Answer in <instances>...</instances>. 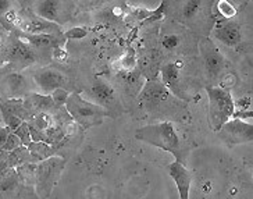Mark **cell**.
I'll use <instances>...</instances> for the list:
<instances>
[{"label": "cell", "instance_id": "cell-1", "mask_svg": "<svg viewBox=\"0 0 253 199\" xmlns=\"http://www.w3.org/2000/svg\"><path fill=\"white\" fill-rule=\"evenodd\" d=\"M216 0H164V17L201 37H209L217 21Z\"/></svg>", "mask_w": 253, "mask_h": 199}, {"label": "cell", "instance_id": "cell-6", "mask_svg": "<svg viewBox=\"0 0 253 199\" xmlns=\"http://www.w3.org/2000/svg\"><path fill=\"white\" fill-rule=\"evenodd\" d=\"M67 164V159L60 155L50 156L43 162L37 163L35 170V192L39 199H47L59 184L61 173Z\"/></svg>", "mask_w": 253, "mask_h": 199}, {"label": "cell", "instance_id": "cell-16", "mask_svg": "<svg viewBox=\"0 0 253 199\" xmlns=\"http://www.w3.org/2000/svg\"><path fill=\"white\" fill-rule=\"evenodd\" d=\"M210 34H213L218 42L230 48H235L242 42V32L239 25L231 20H217Z\"/></svg>", "mask_w": 253, "mask_h": 199}, {"label": "cell", "instance_id": "cell-23", "mask_svg": "<svg viewBox=\"0 0 253 199\" xmlns=\"http://www.w3.org/2000/svg\"><path fill=\"white\" fill-rule=\"evenodd\" d=\"M7 159L10 169H17V167L21 166V164L32 163L28 147H25V145H21V147L15 148L14 150L7 152Z\"/></svg>", "mask_w": 253, "mask_h": 199}, {"label": "cell", "instance_id": "cell-10", "mask_svg": "<svg viewBox=\"0 0 253 199\" xmlns=\"http://www.w3.org/2000/svg\"><path fill=\"white\" fill-rule=\"evenodd\" d=\"M160 81L175 98L182 102H189L191 95L188 94L185 80L181 74V67L175 61H167L160 67Z\"/></svg>", "mask_w": 253, "mask_h": 199}, {"label": "cell", "instance_id": "cell-14", "mask_svg": "<svg viewBox=\"0 0 253 199\" xmlns=\"http://www.w3.org/2000/svg\"><path fill=\"white\" fill-rule=\"evenodd\" d=\"M4 57L7 63H11L17 67H28L37 61V53L31 45L25 44L17 37L11 42H7L4 49Z\"/></svg>", "mask_w": 253, "mask_h": 199}, {"label": "cell", "instance_id": "cell-35", "mask_svg": "<svg viewBox=\"0 0 253 199\" xmlns=\"http://www.w3.org/2000/svg\"><path fill=\"white\" fill-rule=\"evenodd\" d=\"M10 169V166H8V159H7V152H0V176L4 173V171H7Z\"/></svg>", "mask_w": 253, "mask_h": 199}, {"label": "cell", "instance_id": "cell-30", "mask_svg": "<svg viewBox=\"0 0 253 199\" xmlns=\"http://www.w3.org/2000/svg\"><path fill=\"white\" fill-rule=\"evenodd\" d=\"M88 35V31L86 28H84V27H74V28H70L64 32V38H66V41L70 39V41H73V39H82V38H85Z\"/></svg>", "mask_w": 253, "mask_h": 199}, {"label": "cell", "instance_id": "cell-29", "mask_svg": "<svg viewBox=\"0 0 253 199\" xmlns=\"http://www.w3.org/2000/svg\"><path fill=\"white\" fill-rule=\"evenodd\" d=\"M50 95H52L53 102L56 104V107L60 109V107H64L66 106V102H67L68 96H70V92H68L67 89L59 88L56 89V91H53Z\"/></svg>", "mask_w": 253, "mask_h": 199}, {"label": "cell", "instance_id": "cell-11", "mask_svg": "<svg viewBox=\"0 0 253 199\" xmlns=\"http://www.w3.org/2000/svg\"><path fill=\"white\" fill-rule=\"evenodd\" d=\"M31 7L34 14L57 25L67 22L71 13L67 0H35Z\"/></svg>", "mask_w": 253, "mask_h": 199}, {"label": "cell", "instance_id": "cell-39", "mask_svg": "<svg viewBox=\"0 0 253 199\" xmlns=\"http://www.w3.org/2000/svg\"><path fill=\"white\" fill-rule=\"evenodd\" d=\"M18 1H20L21 6H28V4H32L35 0H18Z\"/></svg>", "mask_w": 253, "mask_h": 199}, {"label": "cell", "instance_id": "cell-25", "mask_svg": "<svg viewBox=\"0 0 253 199\" xmlns=\"http://www.w3.org/2000/svg\"><path fill=\"white\" fill-rule=\"evenodd\" d=\"M17 174L24 184L34 185L35 184V170H37V163H25L17 167Z\"/></svg>", "mask_w": 253, "mask_h": 199}, {"label": "cell", "instance_id": "cell-4", "mask_svg": "<svg viewBox=\"0 0 253 199\" xmlns=\"http://www.w3.org/2000/svg\"><path fill=\"white\" fill-rule=\"evenodd\" d=\"M138 102L142 107L149 113H164L166 109L171 110L174 107H179L178 98L172 95L169 89L164 87L162 81L156 78L153 80H145L141 91L138 94Z\"/></svg>", "mask_w": 253, "mask_h": 199}, {"label": "cell", "instance_id": "cell-5", "mask_svg": "<svg viewBox=\"0 0 253 199\" xmlns=\"http://www.w3.org/2000/svg\"><path fill=\"white\" fill-rule=\"evenodd\" d=\"M209 98V123L210 128L217 133L221 127L232 117L235 111L234 98L230 89L208 85L206 87Z\"/></svg>", "mask_w": 253, "mask_h": 199}, {"label": "cell", "instance_id": "cell-2", "mask_svg": "<svg viewBox=\"0 0 253 199\" xmlns=\"http://www.w3.org/2000/svg\"><path fill=\"white\" fill-rule=\"evenodd\" d=\"M135 138L171 153L175 157V160L184 163L182 145H181L177 130L171 121L166 120L156 124L141 127L135 131Z\"/></svg>", "mask_w": 253, "mask_h": 199}, {"label": "cell", "instance_id": "cell-31", "mask_svg": "<svg viewBox=\"0 0 253 199\" xmlns=\"http://www.w3.org/2000/svg\"><path fill=\"white\" fill-rule=\"evenodd\" d=\"M23 144H21V141H20V138L15 135L13 131L8 134L7 140H6V144H4V147H3V152H11V150H14L15 148L21 147Z\"/></svg>", "mask_w": 253, "mask_h": 199}, {"label": "cell", "instance_id": "cell-32", "mask_svg": "<svg viewBox=\"0 0 253 199\" xmlns=\"http://www.w3.org/2000/svg\"><path fill=\"white\" fill-rule=\"evenodd\" d=\"M234 104H235V110H237V107H239V110H251L252 99H251V96H245L238 100H234Z\"/></svg>", "mask_w": 253, "mask_h": 199}, {"label": "cell", "instance_id": "cell-3", "mask_svg": "<svg viewBox=\"0 0 253 199\" xmlns=\"http://www.w3.org/2000/svg\"><path fill=\"white\" fill-rule=\"evenodd\" d=\"M64 107L84 131L88 128H92V127L100 126L104 121V118L110 117L109 113L104 110L103 107L85 99L81 92L70 94Z\"/></svg>", "mask_w": 253, "mask_h": 199}, {"label": "cell", "instance_id": "cell-26", "mask_svg": "<svg viewBox=\"0 0 253 199\" xmlns=\"http://www.w3.org/2000/svg\"><path fill=\"white\" fill-rule=\"evenodd\" d=\"M138 66L136 53L134 48H128L124 53V56L119 60V71H134Z\"/></svg>", "mask_w": 253, "mask_h": 199}, {"label": "cell", "instance_id": "cell-27", "mask_svg": "<svg viewBox=\"0 0 253 199\" xmlns=\"http://www.w3.org/2000/svg\"><path fill=\"white\" fill-rule=\"evenodd\" d=\"M20 177L15 169H8L0 176V191H8L17 187Z\"/></svg>", "mask_w": 253, "mask_h": 199}, {"label": "cell", "instance_id": "cell-18", "mask_svg": "<svg viewBox=\"0 0 253 199\" xmlns=\"http://www.w3.org/2000/svg\"><path fill=\"white\" fill-rule=\"evenodd\" d=\"M18 38L24 41L25 44L31 45L34 49H56L60 46H64L66 38L63 35H50V34H35V35H28L23 34L18 35Z\"/></svg>", "mask_w": 253, "mask_h": 199}, {"label": "cell", "instance_id": "cell-33", "mask_svg": "<svg viewBox=\"0 0 253 199\" xmlns=\"http://www.w3.org/2000/svg\"><path fill=\"white\" fill-rule=\"evenodd\" d=\"M231 118H239V120L246 121V123H252L253 113L252 110H235Z\"/></svg>", "mask_w": 253, "mask_h": 199}, {"label": "cell", "instance_id": "cell-15", "mask_svg": "<svg viewBox=\"0 0 253 199\" xmlns=\"http://www.w3.org/2000/svg\"><path fill=\"white\" fill-rule=\"evenodd\" d=\"M14 27L21 31L23 34L35 35V34H50V35H63L61 27L54 22L46 21L43 18L34 14V17H20L17 18Z\"/></svg>", "mask_w": 253, "mask_h": 199}, {"label": "cell", "instance_id": "cell-9", "mask_svg": "<svg viewBox=\"0 0 253 199\" xmlns=\"http://www.w3.org/2000/svg\"><path fill=\"white\" fill-rule=\"evenodd\" d=\"M216 134L224 144H227L228 147H235L252 142L253 124L242 121L239 118H230Z\"/></svg>", "mask_w": 253, "mask_h": 199}, {"label": "cell", "instance_id": "cell-28", "mask_svg": "<svg viewBox=\"0 0 253 199\" xmlns=\"http://www.w3.org/2000/svg\"><path fill=\"white\" fill-rule=\"evenodd\" d=\"M13 133L20 138L21 144L25 145V147H28L31 142H32V138H31V133H30V127H28V123H27V121H24L21 126L17 127Z\"/></svg>", "mask_w": 253, "mask_h": 199}, {"label": "cell", "instance_id": "cell-17", "mask_svg": "<svg viewBox=\"0 0 253 199\" xmlns=\"http://www.w3.org/2000/svg\"><path fill=\"white\" fill-rule=\"evenodd\" d=\"M167 171L175 183V187L178 190L179 199H189V192H191V184H192V176L189 170L186 169L184 163L174 160L167 166Z\"/></svg>", "mask_w": 253, "mask_h": 199}, {"label": "cell", "instance_id": "cell-36", "mask_svg": "<svg viewBox=\"0 0 253 199\" xmlns=\"http://www.w3.org/2000/svg\"><path fill=\"white\" fill-rule=\"evenodd\" d=\"M10 133H11V131H10L8 127H0V152H1V149L4 147L6 140H7L8 134Z\"/></svg>", "mask_w": 253, "mask_h": 199}, {"label": "cell", "instance_id": "cell-12", "mask_svg": "<svg viewBox=\"0 0 253 199\" xmlns=\"http://www.w3.org/2000/svg\"><path fill=\"white\" fill-rule=\"evenodd\" d=\"M32 82L39 89V94L50 95L59 88H67L68 81L64 74L50 67H41L32 73Z\"/></svg>", "mask_w": 253, "mask_h": 199}, {"label": "cell", "instance_id": "cell-20", "mask_svg": "<svg viewBox=\"0 0 253 199\" xmlns=\"http://www.w3.org/2000/svg\"><path fill=\"white\" fill-rule=\"evenodd\" d=\"M24 104L25 107L31 111V114H35L39 111H46V113H54L57 110L56 104L53 102L52 95H45L39 92H31L24 98Z\"/></svg>", "mask_w": 253, "mask_h": 199}, {"label": "cell", "instance_id": "cell-21", "mask_svg": "<svg viewBox=\"0 0 253 199\" xmlns=\"http://www.w3.org/2000/svg\"><path fill=\"white\" fill-rule=\"evenodd\" d=\"M172 24L170 25H164L163 31H162V46L167 52H174L178 50L179 48L182 46V34L178 32L177 22L171 21Z\"/></svg>", "mask_w": 253, "mask_h": 199}, {"label": "cell", "instance_id": "cell-22", "mask_svg": "<svg viewBox=\"0 0 253 199\" xmlns=\"http://www.w3.org/2000/svg\"><path fill=\"white\" fill-rule=\"evenodd\" d=\"M28 150L31 153V160L32 163L43 162L46 159H49L50 156L56 155L54 149L52 145L46 144V142H31L28 145Z\"/></svg>", "mask_w": 253, "mask_h": 199}, {"label": "cell", "instance_id": "cell-7", "mask_svg": "<svg viewBox=\"0 0 253 199\" xmlns=\"http://www.w3.org/2000/svg\"><path fill=\"white\" fill-rule=\"evenodd\" d=\"M88 96H89L88 100L103 107L110 117H119L124 111L123 103L120 100V96L117 95L116 89L103 78H96L93 81L88 92Z\"/></svg>", "mask_w": 253, "mask_h": 199}, {"label": "cell", "instance_id": "cell-13", "mask_svg": "<svg viewBox=\"0 0 253 199\" xmlns=\"http://www.w3.org/2000/svg\"><path fill=\"white\" fill-rule=\"evenodd\" d=\"M0 114L10 131H14L24 121H28L32 117L31 111L25 107L24 99L21 98H8L0 102Z\"/></svg>", "mask_w": 253, "mask_h": 199}, {"label": "cell", "instance_id": "cell-34", "mask_svg": "<svg viewBox=\"0 0 253 199\" xmlns=\"http://www.w3.org/2000/svg\"><path fill=\"white\" fill-rule=\"evenodd\" d=\"M53 57L56 60H60V61H64V60H67L68 57V53L64 50V46H60V48H56V49H53Z\"/></svg>", "mask_w": 253, "mask_h": 199}, {"label": "cell", "instance_id": "cell-37", "mask_svg": "<svg viewBox=\"0 0 253 199\" xmlns=\"http://www.w3.org/2000/svg\"><path fill=\"white\" fill-rule=\"evenodd\" d=\"M11 6H13V0H0V17L6 14Z\"/></svg>", "mask_w": 253, "mask_h": 199}, {"label": "cell", "instance_id": "cell-8", "mask_svg": "<svg viewBox=\"0 0 253 199\" xmlns=\"http://www.w3.org/2000/svg\"><path fill=\"white\" fill-rule=\"evenodd\" d=\"M198 49L201 53L208 78L210 81H214L223 71L224 56L209 37H201L199 42H198Z\"/></svg>", "mask_w": 253, "mask_h": 199}, {"label": "cell", "instance_id": "cell-19", "mask_svg": "<svg viewBox=\"0 0 253 199\" xmlns=\"http://www.w3.org/2000/svg\"><path fill=\"white\" fill-rule=\"evenodd\" d=\"M3 87H4V92L7 94L8 98L24 99L28 94H31L28 78L21 73L8 74L3 82Z\"/></svg>", "mask_w": 253, "mask_h": 199}, {"label": "cell", "instance_id": "cell-38", "mask_svg": "<svg viewBox=\"0 0 253 199\" xmlns=\"http://www.w3.org/2000/svg\"><path fill=\"white\" fill-rule=\"evenodd\" d=\"M7 64V60H6V57H4V54L0 52V68L3 66H6Z\"/></svg>", "mask_w": 253, "mask_h": 199}, {"label": "cell", "instance_id": "cell-24", "mask_svg": "<svg viewBox=\"0 0 253 199\" xmlns=\"http://www.w3.org/2000/svg\"><path fill=\"white\" fill-rule=\"evenodd\" d=\"M214 11L216 15L221 17L223 20H232L238 14L237 7L231 3L230 0H216L214 1Z\"/></svg>", "mask_w": 253, "mask_h": 199}]
</instances>
